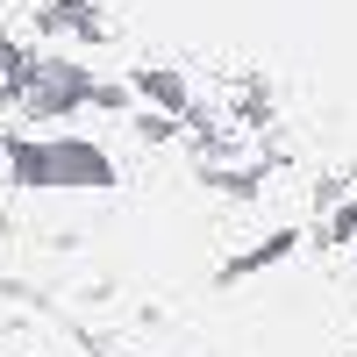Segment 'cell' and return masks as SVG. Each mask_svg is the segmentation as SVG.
Masks as SVG:
<instances>
[{"mask_svg":"<svg viewBox=\"0 0 357 357\" xmlns=\"http://www.w3.org/2000/svg\"><path fill=\"white\" fill-rule=\"evenodd\" d=\"M8 165L22 186H107L114 165L93 143H8Z\"/></svg>","mask_w":357,"mask_h":357,"instance_id":"6da1fadb","label":"cell"},{"mask_svg":"<svg viewBox=\"0 0 357 357\" xmlns=\"http://www.w3.org/2000/svg\"><path fill=\"white\" fill-rule=\"evenodd\" d=\"M136 86H143L151 100H165V107L186 114V79H172V72H136Z\"/></svg>","mask_w":357,"mask_h":357,"instance_id":"7a4b0ae2","label":"cell"}]
</instances>
